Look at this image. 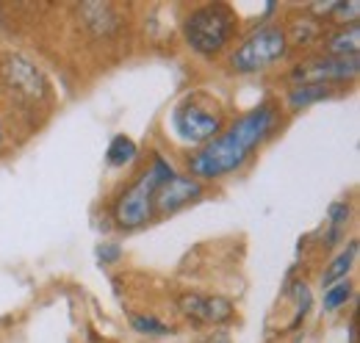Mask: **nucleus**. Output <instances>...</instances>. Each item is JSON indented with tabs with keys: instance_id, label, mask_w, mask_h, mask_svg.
Returning <instances> with one entry per match:
<instances>
[{
	"instance_id": "f257e3e1",
	"label": "nucleus",
	"mask_w": 360,
	"mask_h": 343,
	"mask_svg": "<svg viewBox=\"0 0 360 343\" xmlns=\"http://www.w3.org/2000/svg\"><path fill=\"white\" fill-rule=\"evenodd\" d=\"M175 174H178V169L161 153H155L153 161H150V167L139 172L134 183H128L117 194V200L111 205L114 224L120 230H125V233H134V230L147 227L155 219V194H158V188L169 177H175Z\"/></svg>"
},
{
	"instance_id": "f03ea898",
	"label": "nucleus",
	"mask_w": 360,
	"mask_h": 343,
	"mask_svg": "<svg viewBox=\"0 0 360 343\" xmlns=\"http://www.w3.org/2000/svg\"><path fill=\"white\" fill-rule=\"evenodd\" d=\"M183 42L200 58L222 56L238 34V14L227 3H202L183 17Z\"/></svg>"
},
{
	"instance_id": "7ed1b4c3",
	"label": "nucleus",
	"mask_w": 360,
	"mask_h": 343,
	"mask_svg": "<svg viewBox=\"0 0 360 343\" xmlns=\"http://www.w3.org/2000/svg\"><path fill=\"white\" fill-rule=\"evenodd\" d=\"M288 42L283 34L280 22L266 20L264 25H255L238 47H233V53L227 56V67L233 75H261L271 67H277L280 61L288 58Z\"/></svg>"
},
{
	"instance_id": "20e7f679",
	"label": "nucleus",
	"mask_w": 360,
	"mask_h": 343,
	"mask_svg": "<svg viewBox=\"0 0 360 343\" xmlns=\"http://www.w3.org/2000/svg\"><path fill=\"white\" fill-rule=\"evenodd\" d=\"M0 81L6 91H11L25 105H42L50 100V84H47L42 67L22 56V53H6L0 61Z\"/></svg>"
},
{
	"instance_id": "39448f33",
	"label": "nucleus",
	"mask_w": 360,
	"mask_h": 343,
	"mask_svg": "<svg viewBox=\"0 0 360 343\" xmlns=\"http://www.w3.org/2000/svg\"><path fill=\"white\" fill-rule=\"evenodd\" d=\"M277 128H280V105L271 103V100H264L255 108H250L241 117H236L222 133L238 150H244L252 158L255 150H261L277 133Z\"/></svg>"
},
{
	"instance_id": "423d86ee",
	"label": "nucleus",
	"mask_w": 360,
	"mask_h": 343,
	"mask_svg": "<svg viewBox=\"0 0 360 343\" xmlns=\"http://www.w3.org/2000/svg\"><path fill=\"white\" fill-rule=\"evenodd\" d=\"M172 130L183 144H191L200 150L202 144L214 141L225 130V122H222L219 111H211V108H205L188 97L172 111Z\"/></svg>"
},
{
	"instance_id": "0eeeda50",
	"label": "nucleus",
	"mask_w": 360,
	"mask_h": 343,
	"mask_svg": "<svg viewBox=\"0 0 360 343\" xmlns=\"http://www.w3.org/2000/svg\"><path fill=\"white\" fill-rule=\"evenodd\" d=\"M360 72L358 58H335V56H314L300 61L291 72L288 81L297 84H321V86H335L338 84H352Z\"/></svg>"
},
{
	"instance_id": "6e6552de",
	"label": "nucleus",
	"mask_w": 360,
	"mask_h": 343,
	"mask_svg": "<svg viewBox=\"0 0 360 343\" xmlns=\"http://www.w3.org/2000/svg\"><path fill=\"white\" fill-rule=\"evenodd\" d=\"M178 310L200 327H222L236 316V304L222 294H197L186 291L178 297Z\"/></svg>"
},
{
	"instance_id": "1a4fd4ad",
	"label": "nucleus",
	"mask_w": 360,
	"mask_h": 343,
	"mask_svg": "<svg viewBox=\"0 0 360 343\" xmlns=\"http://www.w3.org/2000/svg\"><path fill=\"white\" fill-rule=\"evenodd\" d=\"M205 197V186L200 183V180H194L191 174H175V177H169L161 188H158V194H155V219L161 216H175L178 211L183 208H188V205H194V202H200Z\"/></svg>"
},
{
	"instance_id": "9d476101",
	"label": "nucleus",
	"mask_w": 360,
	"mask_h": 343,
	"mask_svg": "<svg viewBox=\"0 0 360 343\" xmlns=\"http://www.w3.org/2000/svg\"><path fill=\"white\" fill-rule=\"evenodd\" d=\"M78 14V22L81 28L89 34L91 39H114L122 25H125V17H122V8L114 6V3H81L75 8Z\"/></svg>"
},
{
	"instance_id": "9b49d317",
	"label": "nucleus",
	"mask_w": 360,
	"mask_h": 343,
	"mask_svg": "<svg viewBox=\"0 0 360 343\" xmlns=\"http://www.w3.org/2000/svg\"><path fill=\"white\" fill-rule=\"evenodd\" d=\"M283 34H285L288 50H311V47L324 42V37H327V22L319 20L316 14H311V11L305 8L302 14H291V17L285 20Z\"/></svg>"
},
{
	"instance_id": "f8f14e48",
	"label": "nucleus",
	"mask_w": 360,
	"mask_h": 343,
	"mask_svg": "<svg viewBox=\"0 0 360 343\" xmlns=\"http://www.w3.org/2000/svg\"><path fill=\"white\" fill-rule=\"evenodd\" d=\"M324 56H335V58H358L360 50V22L358 25H344L335 28L333 34L324 37Z\"/></svg>"
},
{
	"instance_id": "ddd939ff",
	"label": "nucleus",
	"mask_w": 360,
	"mask_h": 343,
	"mask_svg": "<svg viewBox=\"0 0 360 343\" xmlns=\"http://www.w3.org/2000/svg\"><path fill=\"white\" fill-rule=\"evenodd\" d=\"M335 97V89L333 86H321V84H297L285 91V105L288 111H305L316 103H324Z\"/></svg>"
},
{
	"instance_id": "4468645a",
	"label": "nucleus",
	"mask_w": 360,
	"mask_h": 343,
	"mask_svg": "<svg viewBox=\"0 0 360 343\" xmlns=\"http://www.w3.org/2000/svg\"><path fill=\"white\" fill-rule=\"evenodd\" d=\"M355 257H358V241H349L338 255L333 257V263L324 268L321 274V285H333V283H341V280H349V271L355 266Z\"/></svg>"
},
{
	"instance_id": "2eb2a0df",
	"label": "nucleus",
	"mask_w": 360,
	"mask_h": 343,
	"mask_svg": "<svg viewBox=\"0 0 360 343\" xmlns=\"http://www.w3.org/2000/svg\"><path fill=\"white\" fill-rule=\"evenodd\" d=\"M136 155H139V147H136L134 138L125 136V133L114 136V138L108 141V147H105V164H108L111 169H122V167L134 164Z\"/></svg>"
},
{
	"instance_id": "dca6fc26",
	"label": "nucleus",
	"mask_w": 360,
	"mask_h": 343,
	"mask_svg": "<svg viewBox=\"0 0 360 343\" xmlns=\"http://www.w3.org/2000/svg\"><path fill=\"white\" fill-rule=\"evenodd\" d=\"M349 216H352V208L347 200H338L327 208V238H324L327 247H335L344 238V227L349 224Z\"/></svg>"
},
{
	"instance_id": "f3484780",
	"label": "nucleus",
	"mask_w": 360,
	"mask_h": 343,
	"mask_svg": "<svg viewBox=\"0 0 360 343\" xmlns=\"http://www.w3.org/2000/svg\"><path fill=\"white\" fill-rule=\"evenodd\" d=\"M131 330H134L136 335H144V338H167V335L175 332L172 324L161 321L153 313H136V316H131Z\"/></svg>"
},
{
	"instance_id": "a211bd4d",
	"label": "nucleus",
	"mask_w": 360,
	"mask_h": 343,
	"mask_svg": "<svg viewBox=\"0 0 360 343\" xmlns=\"http://www.w3.org/2000/svg\"><path fill=\"white\" fill-rule=\"evenodd\" d=\"M349 299H352V283L349 280H341V283H333V285L324 288L321 307H324V313H335V310H341Z\"/></svg>"
},
{
	"instance_id": "6ab92c4d",
	"label": "nucleus",
	"mask_w": 360,
	"mask_h": 343,
	"mask_svg": "<svg viewBox=\"0 0 360 343\" xmlns=\"http://www.w3.org/2000/svg\"><path fill=\"white\" fill-rule=\"evenodd\" d=\"M294 288H297L294 294H297V307H300V310H297V318H294L291 327H297V324L308 316V310H311V291H308V285H305V283H297Z\"/></svg>"
},
{
	"instance_id": "aec40b11",
	"label": "nucleus",
	"mask_w": 360,
	"mask_h": 343,
	"mask_svg": "<svg viewBox=\"0 0 360 343\" xmlns=\"http://www.w3.org/2000/svg\"><path fill=\"white\" fill-rule=\"evenodd\" d=\"M120 257H122V247L114 244V241H105V244L97 247V260H100L103 266H111V263H117Z\"/></svg>"
},
{
	"instance_id": "412c9836",
	"label": "nucleus",
	"mask_w": 360,
	"mask_h": 343,
	"mask_svg": "<svg viewBox=\"0 0 360 343\" xmlns=\"http://www.w3.org/2000/svg\"><path fill=\"white\" fill-rule=\"evenodd\" d=\"M205 343H230V335H227L225 330H214L211 335H208V341Z\"/></svg>"
},
{
	"instance_id": "4be33fe9",
	"label": "nucleus",
	"mask_w": 360,
	"mask_h": 343,
	"mask_svg": "<svg viewBox=\"0 0 360 343\" xmlns=\"http://www.w3.org/2000/svg\"><path fill=\"white\" fill-rule=\"evenodd\" d=\"M277 11V3H266V8H264V17H271Z\"/></svg>"
},
{
	"instance_id": "5701e85b",
	"label": "nucleus",
	"mask_w": 360,
	"mask_h": 343,
	"mask_svg": "<svg viewBox=\"0 0 360 343\" xmlns=\"http://www.w3.org/2000/svg\"><path fill=\"white\" fill-rule=\"evenodd\" d=\"M0 144H3V122H0Z\"/></svg>"
}]
</instances>
